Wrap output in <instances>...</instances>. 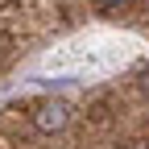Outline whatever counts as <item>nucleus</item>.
Masks as SVG:
<instances>
[{
  "label": "nucleus",
  "mask_w": 149,
  "mask_h": 149,
  "mask_svg": "<svg viewBox=\"0 0 149 149\" xmlns=\"http://www.w3.org/2000/svg\"><path fill=\"white\" fill-rule=\"evenodd\" d=\"M70 116H74V108L66 100H46V104H37L33 124L42 128V133H62V128L70 124Z\"/></svg>",
  "instance_id": "obj_1"
},
{
  "label": "nucleus",
  "mask_w": 149,
  "mask_h": 149,
  "mask_svg": "<svg viewBox=\"0 0 149 149\" xmlns=\"http://www.w3.org/2000/svg\"><path fill=\"white\" fill-rule=\"evenodd\" d=\"M104 8H120V4H128V0H100Z\"/></svg>",
  "instance_id": "obj_2"
}]
</instances>
